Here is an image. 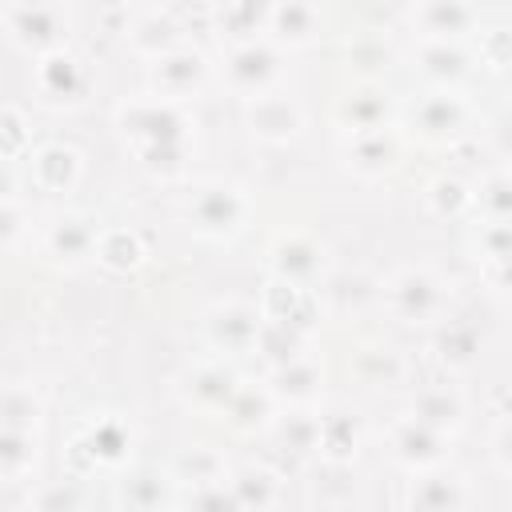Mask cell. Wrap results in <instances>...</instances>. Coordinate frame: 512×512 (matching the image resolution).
<instances>
[{"label": "cell", "instance_id": "obj_7", "mask_svg": "<svg viewBox=\"0 0 512 512\" xmlns=\"http://www.w3.org/2000/svg\"><path fill=\"white\" fill-rule=\"evenodd\" d=\"M384 448L404 472H428V468H444V460L452 456V432H440L428 420L404 412L388 420Z\"/></svg>", "mask_w": 512, "mask_h": 512}, {"label": "cell", "instance_id": "obj_3", "mask_svg": "<svg viewBox=\"0 0 512 512\" xmlns=\"http://www.w3.org/2000/svg\"><path fill=\"white\" fill-rule=\"evenodd\" d=\"M252 196L232 180H200L188 192V224L200 240L224 244L248 228Z\"/></svg>", "mask_w": 512, "mask_h": 512}, {"label": "cell", "instance_id": "obj_19", "mask_svg": "<svg viewBox=\"0 0 512 512\" xmlns=\"http://www.w3.org/2000/svg\"><path fill=\"white\" fill-rule=\"evenodd\" d=\"M28 168H32V180L40 192H72L84 176V156L80 148L64 144V140H48V144H36L28 148Z\"/></svg>", "mask_w": 512, "mask_h": 512}, {"label": "cell", "instance_id": "obj_38", "mask_svg": "<svg viewBox=\"0 0 512 512\" xmlns=\"http://www.w3.org/2000/svg\"><path fill=\"white\" fill-rule=\"evenodd\" d=\"M96 264H104L112 272H132L144 264V240L132 228H100Z\"/></svg>", "mask_w": 512, "mask_h": 512}, {"label": "cell", "instance_id": "obj_37", "mask_svg": "<svg viewBox=\"0 0 512 512\" xmlns=\"http://www.w3.org/2000/svg\"><path fill=\"white\" fill-rule=\"evenodd\" d=\"M44 424V400L32 384H8L0 388V428L8 432H40Z\"/></svg>", "mask_w": 512, "mask_h": 512}, {"label": "cell", "instance_id": "obj_45", "mask_svg": "<svg viewBox=\"0 0 512 512\" xmlns=\"http://www.w3.org/2000/svg\"><path fill=\"white\" fill-rule=\"evenodd\" d=\"M24 232H28V216H24V208H20L12 196L0 200V252H4V248H16Z\"/></svg>", "mask_w": 512, "mask_h": 512}, {"label": "cell", "instance_id": "obj_11", "mask_svg": "<svg viewBox=\"0 0 512 512\" xmlns=\"http://www.w3.org/2000/svg\"><path fill=\"white\" fill-rule=\"evenodd\" d=\"M236 388H240V372L224 356H216V352L204 356V360H196V364H188L176 376L180 404L192 408V412H204V416H220Z\"/></svg>", "mask_w": 512, "mask_h": 512}, {"label": "cell", "instance_id": "obj_49", "mask_svg": "<svg viewBox=\"0 0 512 512\" xmlns=\"http://www.w3.org/2000/svg\"><path fill=\"white\" fill-rule=\"evenodd\" d=\"M124 8H136V12H144V8H164V0H120Z\"/></svg>", "mask_w": 512, "mask_h": 512}, {"label": "cell", "instance_id": "obj_22", "mask_svg": "<svg viewBox=\"0 0 512 512\" xmlns=\"http://www.w3.org/2000/svg\"><path fill=\"white\" fill-rule=\"evenodd\" d=\"M412 68L432 88H460V80L472 72V56L464 44H452V40H416Z\"/></svg>", "mask_w": 512, "mask_h": 512}, {"label": "cell", "instance_id": "obj_27", "mask_svg": "<svg viewBox=\"0 0 512 512\" xmlns=\"http://www.w3.org/2000/svg\"><path fill=\"white\" fill-rule=\"evenodd\" d=\"M276 408H280V400L268 392V384H244L240 380V388L224 404L220 420H228L232 432L252 436V432H268L276 424Z\"/></svg>", "mask_w": 512, "mask_h": 512}, {"label": "cell", "instance_id": "obj_42", "mask_svg": "<svg viewBox=\"0 0 512 512\" xmlns=\"http://www.w3.org/2000/svg\"><path fill=\"white\" fill-rule=\"evenodd\" d=\"M120 500L128 508H168L176 504V484L172 476H140V480H124L120 484Z\"/></svg>", "mask_w": 512, "mask_h": 512}, {"label": "cell", "instance_id": "obj_20", "mask_svg": "<svg viewBox=\"0 0 512 512\" xmlns=\"http://www.w3.org/2000/svg\"><path fill=\"white\" fill-rule=\"evenodd\" d=\"M72 452L92 468H120L132 456V428L120 416H100L72 440Z\"/></svg>", "mask_w": 512, "mask_h": 512}, {"label": "cell", "instance_id": "obj_46", "mask_svg": "<svg viewBox=\"0 0 512 512\" xmlns=\"http://www.w3.org/2000/svg\"><path fill=\"white\" fill-rule=\"evenodd\" d=\"M492 456H496V468H500V472H508V420H500V424H496Z\"/></svg>", "mask_w": 512, "mask_h": 512}, {"label": "cell", "instance_id": "obj_2", "mask_svg": "<svg viewBox=\"0 0 512 512\" xmlns=\"http://www.w3.org/2000/svg\"><path fill=\"white\" fill-rule=\"evenodd\" d=\"M380 308L400 324H436L452 308V280L428 264H404L380 280Z\"/></svg>", "mask_w": 512, "mask_h": 512}, {"label": "cell", "instance_id": "obj_41", "mask_svg": "<svg viewBox=\"0 0 512 512\" xmlns=\"http://www.w3.org/2000/svg\"><path fill=\"white\" fill-rule=\"evenodd\" d=\"M304 348H308V332H300V328H292V324L264 320L260 340H256V352H260L268 364H280V360H288V356H296V352H304Z\"/></svg>", "mask_w": 512, "mask_h": 512}, {"label": "cell", "instance_id": "obj_29", "mask_svg": "<svg viewBox=\"0 0 512 512\" xmlns=\"http://www.w3.org/2000/svg\"><path fill=\"white\" fill-rule=\"evenodd\" d=\"M472 260L480 264V276L488 280V288L500 296L508 284V252H512V236H508V220H480L472 232Z\"/></svg>", "mask_w": 512, "mask_h": 512}, {"label": "cell", "instance_id": "obj_8", "mask_svg": "<svg viewBox=\"0 0 512 512\" xmlns=\"http://www.w3.org/2000/svg\"><path fill=\"white\" fill-rule=\"evenodd\" d=\"M92 84H96V76H92L88 60L76 56V52H68V44L36 56L32 88H36V96L48 108H80L88 100Z\"/></svg>", "mask_w": 512, "mask_h": 512}, {"label": "cell", "instance_id": "obj_31", "mask_svg": "<svg viewBox=\"0 0 512 512\" xmlns=\"http://www.w3.org/2000/svg\"><path fill=\"white\" fill-rule=\"evenodd\" d=\"M316 292H324V300H328L336 312H344V316H360V312L380 308V280H372L368 272L324 276Z\"/></svg>", "mask_w": 512, "mask_h": 512}, {"label": "cell", "instance_id": "obj_47", "mask_svg": "<svg viewBox=\"0 0 512 512\" xmlns=\"http://www.w3.org/2000/svg\"><path fill=\"white\" fill-rule=\"evenodd\" d=\"M32 504H40V508H68V504H80V492H40V496H32Z\"/></svg>", "mask_w": 512, "mask_h": 512}, {"label": "cell", "instance_id": "obj_9", "mask_svg": "<svg viewBox=\"0 0 512 512\" xmlns=\"http://www.w3.org/2000/svg\"><path fill=\"white\" fill-rule=\"evenodd\" d=\"M212 84V64L200 48L192 44H176L168 52H160L156 60H148V92L160 100H176L188 104L196 100L204 88Z\"/></svg>", "mask_w": 512, "mask_h": 512}, {"label": "cell", "instance_id": "obj_36", "mask_svg": "<svg viewBox=\"0 0 512 512\" xmlns=\"http://www.w3.org/2000/svg\"><path fill=\"white\" fill-rule=\"evenodd\" d=\"M352 372L372 388H396L408 376V360L392 344H364L352 360Z\"/></svg>", "mask_w": 512, "mask_h": 512}, {"label": "cell", "instance_id": "obj_33", "mask_svg": "<svg viewBox=\"0 0 512 512\" xmlns=\"http://www.w3.org/2000/svg\"><path fill=\"white\" fill-rule=\"evenodd\" d=\"M408 412L420 416V420H428V424L440 428V432H456V428L464 424V416H468V400H464V392L452 388V384H428V388H420V392L412 396Z\"/></svg>", "mask_w": 512, "mask_h": 512}, {"label": "cell", "instance_id": "obj_32", "mask_svg": "<svg viewBox=\"0 0 512 512\" xmlns=\"http://www.w3.org/2000/svg\"><path fill=\"white\" fill-rule=\"evenodd\" d=\"M228 496L232 508H276L284 500V484L272 468L264 464H248V468H232L228 472Z\"/></svg>", "mask_w": 512, "mask_h": 512}, {"label": "cell", "instance_id": "obj_26", "mask_svg": "<svg viewBox=\"0 0 512 512\" xmlns=\"http://www.w3.org/2000/svg\"><path fill=\"white\" fill-rule=\"evenodd\" d=\"M260 312H264V320H276V324H292L300 332H312L316 328V316H320V292L316 288L272 280L268 292H264Z\"/></svg>", "mask_w": 512, "mask_h": 512}, {"label": "cell", "instance_id": "obj_13", "mask_svg": "<svg viewBox=\"0 0 512 512\" xmlns=\"http://www.w3.org/2000/svg\"><path fill=\"white\" fill-rule=\"evenodd\" d=\"M268 272L284 284L320 288V280L328 276V248L308 232H280L268 244Z\"/></svg>", "mask_w": 512, "mask_h": 512}, {"label": "cell", "instance_id": "obj_24", "mask_svg": "<svg viewBox=\"0 0 512 512\" xmlns=\"http://www.w3.org/2000/svg\"><path fill=\"white\" fill-rule=\"evenodd\" d=\"M120 36H124V44H128L136 56H144V60H156L160 52L184 44L180 20H176L172 12H164V8H144V12H136V16L124 24Z\"/></svg>", "mask_w": 512, "mask_h": 512}, {"label": "cell", "instance_id": "obj_35", "mask_svg": "<svg viewBox=\"0 0 512 512\" xmlns=\"http://www.w3.org/2000/svg\"><path fill=\"white\" fill-rule=\"evenodd\" d=\"M228 460H224V452L220 448H212V444H196V448H184L176 460H172V484H176V492L180 488H196V484H220V480H228Z\"/></svg>", "mask_w": 512, "mask_h": 512}, {"label": "cell", "instance_id": "obj_25", "mask_svg": "<svg viewBox=\"0 0 512 512\" xmlns=\"http://www.w3.org/2000/svg\"><path fill=\"white\" fill-rule=\"evenodd\" d=\"M432 328H436V332H432V352H436V360H440L444 368L468 372V368L480 364V352H484V332H480V324L444 316V320H436Z\"/></svg>", "mask_w": 512, "mask_h": 512}, {"label": "cell", "instance_id": "obj_12", "mask_svg": "<svg viewBox=\"0 0 512 512\" xmlns=\"http://www.w3.org/2000/svg\"><path fill=\"white\" fill-rule=\"evenodd\" d=\"M96 240H100V220L88 216V212H60L44 224L40 232V252L64 268V272H76L84 264L96 260Z\"/></svg>", "mask_w": 512, "mask_h": 512}, {"label": "cell", "instance_id": "obj_44", "mask_svg": "<svg viewBox=\"0 0 512 512\" xmlns=\"http://www.w3.org/2000/svg\"><path fill=\"white\" fill-rule=\"evenodd\" d=\"M272 428H276V432H280L296 452H312V448H316V416H312V412H304V408H300V412H292L288 420H280V416H276V424H272Z\"/></svg>", "mask_w": 512, "mask_h": 512}, {"label": "cell", "instance_id": "obj_30", "mask_svg": "<svg viewBox=\"0 0 512 512\" xmlns=\"http://www.w3.org/2000/svg\"><path fill=\"white\" fill-rule=\"evenodd\" d=\"M268 12H272V0H216L212 4V28L224 44L256 40L268 28Z\"/></svg>", "mask_w": 512, "mask_h": 512}, {"label": "cell", "instance_id": "obj_10", "mask_svg": "<svg viewBox=\"0 0 512 512\" xmlns=\"http://www.w3.org/2000/svg\"><path fill=\"white\" fill-rule=\"evenodd\" d=\"M468 120H472V104L460 96V88H432L408 112V128L424 144H452V140H460L468 132Z\"/></svg>", "mask_w": 512, "mask_h": 512}, {"label": "cell", "instance_id": "obj_1", "mask_svg": "<svg viewBox=\"0 0 512 512\" xmlns=\"http://www.w3.org/2000/svg\"><path fill=\"white\" fill-rule=\"evenodd\" d=\"M116 128H120L132 160L144 172H152L160 180H176L188 168L196 120L184 112V104L160 100L152 92L124 100V104H116Z\"/></svg>", "mask_w": 512, "mask_h": 512}, {"label": "cell", "instance_id": "obj_40", "mask_svg": "<svg viewBox=\"0 0 512 512\" xmlns=\"http://www.w3.org/2000/svg\"><path fill=\"white\" fill-rule=\"evenodd\" d=\"M472 208H480V220H508L512 212V184L504 168H492L480 188L472 192Z\"/></svg>", "mask_w": 512, "mask_h": 512}, {"label": "cell", "instance_id": "obj_28", "mask_svg": "<svg viewBox=\"0 0 512 512\" xmlns=\"http://www.w3.org/2000/svg\"><path fill=\"white\" fill-rule=\"evenodd\" d=\"M364 444V424L356 420V412L348 408H332L316 416V448L328 464H352V456Z\"/></svg>", "mask_w": 512, "mask_h": 512}, {"label": "cell", "instance_id": "obj_18", "mask_svg": "<svg viewBox=\"0 0 512 512\" xmlns=\"http://www.w3.org/2000/svg\"><path fill=\"white\" fill-rule=\"evenodd\" d=\"M324 32V12L316 0H272L264 36L276 48H312Z\"/></svg>", "mask_w": 512, "mask_h": 512}, {"label": "cell", "instance_id": "obj_15", "mask_svg": "<svg viewBox=\"0 0 512 512\" xmlns=\"http://www.w3.org/2000/svg\"><path fill=\"white\" fill-rule=\"evenodd\" d=\"M412 28L420 40L464 44L472 32H480V4L476 0H416Z\"/></svg>", "mask_w": 512, "mask_h": 512}, {"label": "cell", "instance_id": "obj_43", "mask_svg": "<svg viewBox=\"0 0 512 512\" xmlns=\"http://www.w3.org/2000/svg\"><path fill=\"white\" fill-rule=\"evenodd\" d=\"M28 148H32L28 116H24L16 104H0V160L28 156Z\"/></svg>", "mask_w": 512, "mask_h": 512}, {"label": "cell", "instance_id": "obj_14", "mask_svg": "<svg viewBox=\"0 0 512 512\" xmlns=\"http://www.w3.org/2000/svg\"><path fill=\"white\" fill-rule=\"evenodd\" d=\"M244 128L264 144H292L304 132V108L300 100L272 88L244 100Z\"/></svg>", "mask_w": 512, "mask_h": 512}, {"label": "cell", "instance_id": "obj_4", "mask_svg": "<svg viewBox=\"0 0 512 512\" xmlns=\"http://www.w3.org/2000/svg\"><path fill=\"white\" fill-rule=\"evenodd\" d=\"M0 24L8 40L28 56L64 48L72 36V12L64 0H8L0 8Z\"/></svg>", "mask_w": 512, "mask_h": 512}, {"label": "cell", "instance_id": "obj_48", "mask_svg": "<svg viewBox=\"0 0 512 512\" xmlns=\"http://www.w3.org/2000/svg\"><path fill=\"white\" fill-rule=\"evenodd\" d=\"M16 192V172H12V160H0V200H8Z\"/></svg>", "mask_w": 512, "mask_h": 512}, {"label": "cell", "instance_id": "obj_21", "mask_svg": "<svg viewBox=\"0 0 512 512\" xmlns=\"http://www.w3.org/2000/svg\"><path fill=\"white\" fill-rule=\"evenodd\" d=\"M336 124L340 132H372V128H392V100L380 84L360 80L336 100Z\"/></svg>", "mask_w": 512, "mask_h": 512}, {"label": "cell", "instance_id": "obj_16", "mask_svg": "<svg viewBox=\"0 0 512 512\" xmlns=\"http://www.w3.org/2000/svg\"><path fill=\"white\" fill-rule=\"evenodd\" d=\"M268 392L288 408H312L324 392V364L304 348L280 364H268Z\"/></svg>", "mask_w": 512, "mask_h": 512}, {"label": "cell", "instance_id": "obj_6", "mask_svg": "<svg viewBox=\"0 0 512 512\" xmlns=\"http://www.w3.org/2000/svg\"><path fill=\"white\" fill-rule=\"evenodd\" d=\"M224 84L248 100V96H260V92H272L284 76V48H276L268 36H256V40H240V44H228L224 48Z\"/></svg>", "mask_w": 512, "mask_h": 512}, {"label": "cell", "instance_id": "obj_39", "mask_svg": "<svg viewBox=\"0 0 512 512\" xmlns=\"http://www.w3.org/2000/svg\"><path fill=\"white\" fill-rule=\"evenodd\" d=\"M424 204H428V212L440 216V220H460V216L472 208V188H468L464 180H456V176H440V180L428 184Z\"/></svg>", "mask_w": 512, "mask_h": 512}, {"label": "cell", "instance_id": "obj_34", "mask_svg": "<svg viewBox=\"0 0 512 512\" xmlns=\"http://www.w3.org/2000/svg\"><path fill=\"white\" fill-rule=\"evenodd\" d=\"M40 432H8L0 428V480L4 484H32L40 476Z\"/></svg>", "mask_w": 512, "mask_h": 512}, {"label": "cell", "instance_id": "obj_23", "mask_svg": "<svg viewBox=\"0 0 512 512\" xmlns=\"http://www.w3.org/2000/svg\"><path fill=\"white\" fill-rule=\"evenodd\" d=\"M412 488H408V508H424V512H460L476 500L472 484L464 476H448L440 468H428V472H412Z\"/></svg>", "mask_w": 512, "mask_h": 512}, {"label": "cell", "instance_id": "obj_5", "mask_svg": "<svg viewBox=\"0 0 512 512\" xmlns=\"http://www.w3.org/2000/svg\"><path fill=\"white\" fill-rule=\"evenodd\" d=\"M260 328H264V312H260V304L240 300V296L216 300V304L204 312V320H200L204 344H208L216 356H224V360H236V356L256 352Z\"/></svg>", "mask_w": 512, "mask_h": 512}, {"label": "cell", "instance_id": "obj_17", "mask_svg": "<svg viewBox=\"0 0 512 512\" xmlns=\"http://www.w3.org/2000/svg\"><path fill=\"white\" fill-rule=\"evenodd\" d=\"M340 160L352 176L360 180H380L396 168L400 160V136L392 128H372V132H348L340 144Z\"/></svg>", "mask_w": 512, "mask_h": 512}]
</instances>
